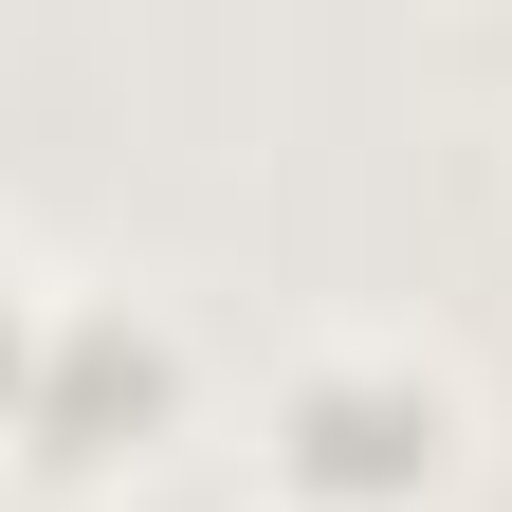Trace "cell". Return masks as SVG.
Instances as JSON below:
<instances>
[{
    "instance_id": "3",
    "label": "cell",
    "mask_w": 512,
    "mask_h": 512,
    "mask_svg": "<svg viewBox=\"0 0 512 512\" xmlns=\"http://www.w3.org/2000/svg\"><path fill=\"white\" fill-rule=\"evenodd\" d=\"M37 330H55V293L0 256V421H19V384H37Z\"/></svg>"
},
{
    "instance_id": "2",
    "label": "cell",
    "mask_w": 512,
    "mask_h": 512,
    "mask_svg": "<svg viewBox=\"0 0 512 512\" xmlns=\"http://www.w3.org/2000/svg\"><path fill=\"white\" fill-rule=\"evenodd\" d=\"M183 421V330L147 293H55V330H37V384H19V439L37 458H128V439H165Z\"/></svg>"
},
{
    "instance_id": "1",
    "label": "cell",
    "mask_w": 512,
    "mask_h": 512,
    "mask_svg": "<svg viewBox=\"0 0 512 512\" xmlns=\"http://www.w3.org/2000/svg\"><path fill=\"white\" fill-rule=\"evenodd\" d=\"M439 458H458V384H439L421 348L330 330V348L275 366V494H311V512H403V494H439Z\"/></svg>"
}]
</instances>
